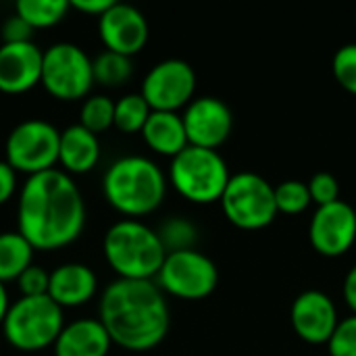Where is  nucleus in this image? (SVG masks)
Here are the masks:
<instances>
[{
  "label": "nucleus",
  "instance_id": "obj_30",
  "mask_svg": "<svg viewBox=\"0 0 356 356\" xmlns=\"http://www.w3.org/2000/svg\"><path fill=\"white\" fill-rule=\"evenodd\" d=\"M309 194H311V200L317 204V207H323V204H332L336 200H340V181L334 173L330 171H319L315 173L311 179H309Z\"/></svg>",
  "mask_w": 356,
  "mask_h": 356
},
{
  "label": "nucleus",
  "instance_id": "obj_1",
  "mask_svg": "<svg viewBox=\"0 0 356 356\" xmlns=\"http://www.w3.org/2000/svg\"><path fill=\"white\" fill-rule=\"evenodd\" d=\"M17 227L33 250L73 244L86 227V202L71 175L60 169L29 175L19 192Z\"/></svg>",
  "mask_w": 356,
  "mask_h": 356
},
{
  "label": "nucleus",
  "instance_id": "obj_17",
  "mask_svg": "<svg viewBox=\"0 0 356 356\" xmlns=\"http://www.w3.org/2000/svg\"><path fill=\"white\" fill-rule=\"evenodd\" d=\"M98 292L96 273L83 263H63L50 273L48 296L60 309H75L90 302Z\"/></svg>",
  "mask_w": 356,
  "mask_h": 356
},
{
  "label": "nucleus",
  "instance_id": "obj_23",
  "mask_svg": "<svg viewBox=\"0 0 356 356\" xmlns=\"http://www.w3.org/2000/svg\"><path fill=\"white\" fill-rule=\"evenodd\" d=\"M92 73H94V83H100L104 88H119L131 79L134 63L131 56L104 50L92 60Z\"/></svg>",
  "mask_w": 356,
  "mask_h": 356
},
{
  "label": "nucleus",
  "instance_id": "obj_3",
  "mask_svg": "<svg viewBox=\"0 0 356 356\" xmlns=\"http://www.w3.org/2000/svg\"><path fill=\"white\" fill-rule=\"evenodd\" d=\"M106 202L127 219L154 213L167 196V175L146 156L131 154L117 159L102 177Z\"/></svg>",
  "mask_w": 356,
  "mask_h": 356
},
{
  "label": "nucleus",
  "instance_id": "obj_33",
  "mask_svg": "<svg viewBox=\"0 0 356 356\" xmlns=\"http://www.w3.org/2000/svg\"><path fill=\"white\" fill-rule=\"evenodd\" d=\"M17 192V171L6 163L0 161V207L6 204Z\"/></svg>",
  "mask_w": 356,
  "mask_h": 356
},
{
  "label": "nucleus",
  "instance_id": "obj_26",
  "mask_svg": "<svg viewBox=\"0 0 356 356\" xmlns=\"http://www.w3.org/2000/svg\"><path fill=\"white\" fill-rule=\"evenodd\" d=\"M113 119H115V100L113 98H108L104 94H94L83 100L81 111H79V125L86 127L88 131H92L94 136L113 127Z\"/></svg>",
  "mask_w": 356,
  "mask_h": 356
},
{
  "label": "nucleus",
  "instance_id": "obj_6",
  "mask_svg": "<svg viewBox=\"0 0 356 356\" xmlns=\"http://www.w3.org/2000/svg\"><path fill=\"white\" fill-rule=\"evenodd\" d=\"M63 327V309L54 300H50V296H21L15 305L8 307L2 323V334L15 350L38 353L54 346Z\"/></svg>",
  "mask_w": 356,
  "mask_h": 356
},
{
  "label": "nucleus",
  "instance_id": "obj_19",
  "mask_svg": "<svg viewBox=\"0 0 356 356\" xmlns=\"http://www.w3.org/2000/svg\"><path fill=\"white\" fill-rule=\"evenodd\" d=\"M100 161V140L79 123L69 125L60 131L58 140V163L60 171L69 173H88Z\"/></svg>",
  "mask_w": 356,
  "mask_h": 356
},
{
  "label": "nucleus",
  "instance_id": "obj_14",
  "mask_svg": "<svg viewBox=\"0 0 356 356\" xmlns=\"http://www.w3.org/2000/svg\"><path fill=\"white\" fill-rule=\"evenodd\" d=\"M98 31L104 48L123 56L138 54L150 35L146 17L136 6L123 2H113L108 10L98 17Z\"/></svg>",
  "mask_w": 356,
  "mask_h": 356
},
{
  "label": "nucleus",
  "instance_id": "obj_11",
  "mask_svg": "<svg viewBox=\"0 0 356 356\" xmlns=\"http://www.w3.org/2000/svg\"><path fill=\"white\" fill-rule=\"evenodd\" d=\"M196 73L190 63L181 58H167L156 63L142 81V98L150 111L177 113L194 100Z\"/></svg>",
  "mask_w": 356,
  "mask_h": 356
},
{
  "label": "nucleus",
  "instance_id": "obj_32",
  "mask_svg": "<svg viewBox=\"0 0 356 356\" xmlns=\"http://www.w3.org/2000/svg\"><path fill=\"white\" fill-rule=\"evenodd\" d=\"M31 35H33V29L19 17V15H13L4 21L2 25V38H4V44H21V42H31Z\"/></svg>",
  "mask_w": 356,
  "mask_h": 356
},
{
  "label": "nucleus",
  "instance_id": "obj_16",
  "mask_svg": "<svg viewBox=\"0 0 356 356\" xmlns=\"http://www.w3.org/2000/svg\"><path fill=\"white\" fill-rule=\"evenodd\" d=\"M44 50L35 42L0 46V92L25 94L40 83Z\"/></svg>",
  "mask_w": 356,
  "mask_h": 356
},
{
  "label": "nucleus",
  "instance_id": "obj_4",
  "mask_svg": "<svg viewBox=\"0 0 356 356\" xmlns=\"http://www.w3.org/2000/svg\"><path fill=\"white\" fill-rule=\"evenodd\" d=\"M108 267L119 280H154L165 263V248L156 229L138 219H121L108 227L102 240Z\"/></svg>",
  "mask_w": 356,
  "mask_h": 356
},
{
  "label": "nucleus",
  "instance_id": "obj_24",
  "mask_svg": "<svg viewBox=\"0 0 356 356\" xmlns=\"http://www.w3.org/2000/svg\"><path fill=\"white\" fill-rule=\"evenodd\" d=\"M150 106L142 98V94H125L115 102V119L113 125L123 134H140L150 117Z\"/></svg>",
  "mask_w": 356,
  "mask_h": 356
},
{
  "label": "nucleus",
  "instance_id": "obj_31",
  "mask_svg": "<svg viewBox=\"0 0 356 356\" xmlns=\"http://www.w3.org/2000/svg\"><path fill=\"white\" fill-rule=\"evenodd\" d=\"M48 284H50V273L40 267V265H29L19 277L17 286L21 296L25 298H35V296H48Z\"/></svg>",
  "mask_w": 356,
  "mask_h": 356
},
{
  "label": "nucleus",
  "instance_id": "obj_2",
  "mask_svg": "<svg viewBox=\"0 0 356 356\" xmlns=\"http://www.w3.org/2000/svg\"><path fill=\"white\" fill-rule=\"evenodd\" d=\"M98 315L111 342L131 353L156 348L171 325L167 298L150 280L111 282L100 296Z\"/></svg>",
  "mask_w": 356,
  "mask_h": 356
},
{
  "label": "nucleus",
  "instance_id": "obj_9",
  "mask_svg": "<svg viewBox=\"0 0 356 356\" xmlns=\"http://www.w3.org/2000/svg\"><path fill=\"white\" fill-rule=\"evenodd\" d=\"M60 131L44 119L21 121L6 138V163L17 171L38 175L58 163Z\"/></svg>",
  "mask_w": 356,
  "mask_h": 356
},
{
  "label": "nucleus",
  "instance_id": "obj_21",
  "mask_svg": "<svg viewBox=\"0 0 356 356\" xmlns=\"http://www.w3.org/2000/svg\"><path fill=\"white\" fill-rule=\"evenodd\" d=\"M33 246L19 232L0 234V282H17V277L33 265Z\"/></svg>",
  "mask_w": 356,
  "mask_h": 356
},
{
  "label": "nucleus",
  "instance_id": "obj_13",
  "mask_svg": "<svg viewBox=\"0 0 356 356\" xmlns=\"http://www.w3.org/2000/svg\"><path fill=\"white\" fill-rule=\"evenodd\" d=\"M184 127L190 146L217 150L234 129L232 108L217 96H198L184 108Z\"/></svg>",
  "mask_w": 356,
  "mask_h": 356
},
{
  "label": "nucleus",
  "instance_id": "obj_18",
  "mask_svg": "<svg viewBox=\"0 0 356 356\" xmlns=\"http://www.w3.org/2000/svg\"><path fill=\"white\" fill-rule=\"evenodd\" d=\"M113 342L98 319H77L63 327L54 356H106Z\"/></svg>",
  "mask_w": 356,
  "mask_h": 356
},
{
  "label": "nucleus",
  "instance_id": "obj_37",
  "mask_svg": "<svg viewBox=\"0 0 356 356\" xmlns=\"http://www.w3.org/2000/svg\"><path fill=\"white\" fill-rule=\"evenodd\" d=\"M355 213H356V207H355Z\"/></svg>",
  "mask_w": 356,
  "mask_h": 356
},
{
  "label": "nucleus",
  "instance_id": "obj_22",
  "mask_svg": "<svg viewBox=\"0 0 356 356\" xmlns=\"http://www.w3.org/2000/svg\"><path fill=\"white\" fill-rule=\"evenodd\" d=\"M69 8V0H19L15 4V15H19L35 31L60 23Z\"/></svg>",
  "mask_w": 356,
  "mask_h": 356
},
{
  "label": "nucleus",
  "instance_id": "obj_10",
  "mask_svg": "<svg viewBox=\"0 0 356 356\" xmlns=\"http://www.w3.org/2000/svg\"><path fill=\"white\" fill-rule=\"evenodd\" d=\"M217 284V265L196 248L169 252L156 275V286L163 290V294L181 300H202L215 292Z\"/></svg>",
  "mask_w": 356,
  "mask_h": 356
},
{
  "label": "nucleus",
  "instance_id": "obj_34",
  "mask_svg": "<svg viewBox=\"0 0 356 356\" xmlns=\"http://www.w3.org/2000/svg\"><path fill=\"white\" fill-rule=\"evenodd\" d=\"M113 2L111 0H69V6L79 10V13H86V15H94V17H100L108 10Z\"/></svg>",
  "mask_w": 356,
  "mask_h": 356
},
{
  "label": "nucleus",
  "instance_id": "obj_25",
  "mask_svg": "<svg viewBox=\"0 0 356 356\" xmlns=\"http://www.w3.org/2000/svg\"><path fill=\"white\" fill-rule=\"evenodd\" d=\"M159 240L165 248V252H181V250H194L198 244V227L184 219V217H171L161 223L156 229Z\"/></svg>",
  "mask_w": 356,
  "mask_h": 356
},
{
  "label": "nucleus",
  "instance_id": "obj_5",
  "mask_svg": "<svg viewBox=\"0 0 356 356\" xmlns=\"http://www.w3.org/2000/svg\"><path fill=\"white\" fill-rule=\"evenodd\" d=\"M232 173L219 150L188 146L171 159L169 181L179 196L194 204L219 202Z\"/></svg>",
  "mask_w": 356,
  "mask_h": 356
},
{
  "label": "nucleus",
  "instance_id": "obj_8",
  "mask_svg": "<svg viewBox=\"0 0 356 356\" xmlns=\"http://www.w3.org/2000/svg\"><path fill=\"white\" fill-rule=\"evenodd\" d=\"M40 83L56 100H81L94 86L92 58L71 42L52 44L42 56Z\"/></svg>",
  "mask_w": 356,
  "mask_h": 356
},
{
  "label": "nucleus",
  "instance_id": "obj_27",
  "mask_svg": "<svg viewBox=\"0 0 356 356\" xmlns=\"http://www.w3.org/2000/svg\"><path fill=\"white\" fill-rule=\"evenodd\" d=\"M311 202H313V200H311L307 181H300V179H286V181H282V184L275 186V204H277V213L298 215V213L307 211Z\"/></svg>",
  "mask_w": 356,
  "mask_h": 356
},
{
  "label": "nucleus",
  "instance_id": "obj_36",
  "mask_svg": "<svg viewBox=\"0 0 356 356\" xmlns=\"http://www.w3.org/2000/svg\"><path fill=\"white\" fill-rule=\"evenodd\" d=\"M8 307H10V302H8V292H6L4 284L0 282V327H2V323H4V317H6V313H8Z\"/></svg>",
  "mask_w": 356,
  "mask_h": 356
},
{
  "label": "nucleus",
  "instance_id": "obj_35",
  "mask_svg": "<svg viewBox=\"0 0 356 356\" xmlns=\"http://www.w3.org/2000/svg\"><path fill=\"white\" fill-rule=\"evenodd\" d=\"M342 292H344V300H346V305L350 307L353 315H356V263L350 267V271H348L346 277H344Z\"/></svg>",
  "mask_w": 356,
  "mask_h": 356
},
{
  "label": "nucleus",
  "instance_id": "obj_7",
  "mask_svg": "<svg viewBox=\"0 0 356 356\" xmlns=\"http://www.w3.org/2000/svg\"><path fill=\"white\" fill-rule=\"evenodd\" d=\"M219 202L227 221L240 229H263L277 217L275 186L254 171L232 175Z\"/></svg>",
  "mask_w": 356,
  "mask_h": 356
},
{
  "label": "nucleus",
  "instance_id": "obj_15",
  "mask_svg": "<svg viewBox=\"0 0 356 356\" xmlns=\"http://www.w3.org/2000/svg\"><path fill=\"white\" fill-rule=\"evenodd\" d=\"M290 321L296 336L309 344H327L340 317L334 300L321 290H305L290 309Z\"/></svg>",
  "mask_w": 356,
  "mask_h": 356
},
{
  "label": "nucleus",
  "instance_id": "obj_20",
  "mask_svg": "<svg viewBox=\"0 0 356 356\" xmlns=\"http://www.w3.org/2000/svg\"><path fill=\"white\" fill-rule=\"evenodd\" d=\"M142 138L146 146L161 156H177L184 148H188V136L184 127V119L179 113L152 111L146 125L142 127Z\"/></svg>",
  "mask_w": 356,
  "mask_h": 356
},
{
  "label": "nucleus",
  "instance_id": "obj_29",
  "mask_svg": "<svg viewBox=\"0 0 356 356\" xmlns=\"http://www.w3.org/2000/svg\"><path fill=\"white\" fill-rule=\"evenodd\" d=\"M330 356H356V315L338 321L332 338L327 340Z\"/></svg>",
  "mask_w": 356,
  "mask_h": 356
},
{
  "label": "nucleus",
  "instance_id": "obj_12",
  "mask_svg": "<svg viewBox=\"0 0 356 356\" xmlns=\"http://www.w3.org/2000/svg\"><path fill=\"white\" fill-rule=\"evenodd\" d=\"M309 240L323 257L336 259L346 254L356 242L355 207L342 198L317 207L309 223Z\"/></svg>",
  "mask_w": 356,
  "mask_h": 356
},
{
  "label": "nucleus",
  "instance_id": "obj_28",
  "mask_svg": "<svg viewBox=\"0 0 356 356\" xmlns=\"http://www.w3.org/2000/svg\"><path fill=\"white\" fill-rule=\"evenodd\" d=\"M332 71L336 81L356 96V42L344 44L332 58Z\"/></svg>",
  "mask_w": 356,
  "mask_h": 356
}]
</instances>
